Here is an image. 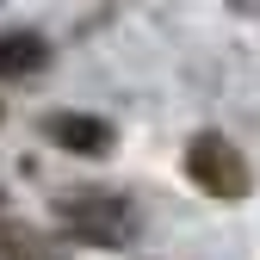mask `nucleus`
Returning a JSON list of instances; mask_svg holds the SVG:
<instances>
[{"mask_svg": "<svg viewBox=\"0 0 260 260\" xmlns=\"http://www.w3.org/2000/svg\"><path fill=\"white\" fill-rule=\"evenodd\" d=\"M44 137L56 149H75V155H106L112 149V124L87 118V112H50L44 118Z\"/></svg>", "mask_w": 260, "mask_h": 260, "instance_id": "obj_2", "label": "nucleus"}, {"mask_svg": "<svg viewBox=\"0 0 260 260\" xmlns=\"http://www.w3.org/2000/svg\"><path fill=\"white\" fill-rule=\"evenodd\" d=\"M75 217H81V236H106V242H124V223H118L124 211H118V205H106V199L93 205V199H87V205H75Z\"/></svg>", "mask_w": 260, "mask_h": 260, "instance_id": "obj_4", "label": "nucleus"}, {"mask_svg": "<svg viewBox=\"0 0 260 260\" xmlns=\"http://www.w3.org/2000/svg\"><path fill=\"white\" fill-rule=\"evenodd\" d=\"M44 38L38 31H7L0 38V81H25V75H38L44 69Z\"/></svg>", "mask_w": 260, "mask_h": 260, "instance_id": "obj_3", "label": "nucleus"}, {"mask_svg": "<svg viewBox=\"0 0 260 260\" xmlns=\"http://www.w3.org/2000/svg\"><path fill=\"white\" fill-rule=\"evenodd\" d=\"M186 180L199 192H211V199H242L248 192V161L236 155L230 137L205 130V137H192V149H186Z\"/></svg>", "mask_w": 260, "mask_h": 260, "instance_id": "obj_1", "label": "nucleus"}]
</instances>
